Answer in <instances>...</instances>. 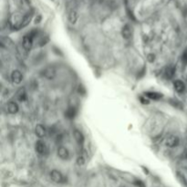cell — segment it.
Returning <instances> with one entry per match:
<instances>
[{
  "instance_id": "cell-20",
  "label": "cell",
  "mask_w": 187,
  "mask_h": 187,
  "mask_svg": "<svg viewBox=\"0 0 187 187\" xmlns=\"http://www.w3.org/2000/svg\"><path fill=\"white\" fill-rule=\"evenodd\" d=\"M147 59H148L149 62H151V63H153V62L154 61V59H155V56H154L153 54H148V56H147Z\"/></svg>"
},
{
  "instance_id": "cell-15",
  "label": "cell",
  "mask_w": 187,
  "mask_h": 187,
  "mask_svg": "<svg viewBox=\"0 0 187 187\" xmlns=\"http://www.w3.org/2000/svg\"><path fill=\"white\" fill-rule=\"evenodd\" d=\"M17 98L19 101H25L27 100V93L24 88H20L17 92Z\"/></svg>"
},
{
  "instance_id": "cell-11",
  "label": "cell",
  "mask_w": 187,
  "mask_h": 187,
  "mask_svg": "<svg viewBox=\"0 0 187 187\" xmlns=\"http://www.w3.org/2000/svg\"><path fill=\"white\" fill-rule=\"evenodd\" d=\"M122 37L123 38L125 39H130L132 38V28L130 27L129 25H125L124 27L122 28Z\"/></svg>"
},
{
  "instance_id": "cell-7",
  "label": "cell",
  "mask_w": 187,
  "mask_h": 187,
  "mask_svg": "<svg viewBox=\"0 0 187 187\" xmlns=\"http://www.w3.org/2000/svg\"><path fill=\"white\" fill-rule=\"evenodd\" d=\"M35 133L36 135L40 138V139H42L46 136V129L43 125H41V124H38L37 126H36L35 128Z\"/></svg>"
},
{
  "instance_id": "cell-9",
  "label": "cell",
  "mask_w": 187,
  "mask_h": 187,
  "mask_svg": "<svg viewBox=\"0 0 187 187\" xmlns=\"http://www.w3.org/2000/svg\"><path fill=\"white\" fill-rule=\"evenodd\" d=\"M58 155H59V157L62 160H67L70 157L69 151H68L67 148H65L63 146H61L58 149Z\"/></svg>"
},
{
  "instance_id": "cell-12",
  "label": "cell",
  "mask_w": 187,
  "mask_h": 187,
  "mask_svg": "<svg viewBox=\"0 0 187 187\" xmlns=\"http://www.w3.org/2000/svg\"><path fill=\"white\" fill-rule=\"evenodd\" d=\"M73 135H74V138L76 140V142L82 145L83 142H84V135L82 134V132L80 131H79V130H74V132H73Z\"/></svg>"
},
{
  "instance_id": "cell-16",
  "label": "cell",
  "mask_w": 187,
  "mask_h": 187,
  "mask_svg": "<svg viewBox=\"0 0 187 187\" xmlns=\"http://www.w3.org/2000/svg\"><path fill=\"white\" fill-rule=\"evenodd\" d=\"M65 115L68 119H73L77 115V110L74 107H70L67 110Z\"/></svg>"
},
{
  "instance_id": "cell-17",
  "label": "cell",
  "mask_w": 187,
  "mask_h": 187,
  "mask_svg": "<svg viewBox=\"0 0 187 187\" xmlns=\"http://www.w3.org/2000/svg\"><path fill=\"white\" fill-rule=\"evenodd\" d=\"M174 73H175V67L170 66L165 70V77L167 78V79H172L174 76Z\"/></svg>"
},
{
  "instance_id": "cell-6",
  "label": "cell",
  "mask_w": 187,
  "mask_h": 187,
  "mask_svg": "<svg viewBox=\"0 0 187 187\" xmlns=\"http://www.w3.org/2000/svg\"><path fill=\"white\" fill-rule=\"evenodd\" d=\"M11 80L15 84H20L23 80V75L19 70H14L11 74Z\"/></svg>"
},
{
  "instance_id": "cell-5",
  "label": "cell",
  "mask_w": 187,
  "mask_h": 187,
  "mask_svg": "<svg viewBox=\"0 0 187 187\" xmlns=\"http://www.w3.org/2000/svg\"><path fill=\"white\" fill-rule=\"evenodd\" d=\"M42 75L48 80H53L56 77V70L53 67H48L43 70Z\"/></svg>"
},
{
  "instance_id": "cell-21",
  "label": "cell",
  "mask_w": 187,
  "mask_h": 187,
  "mask_svg": "<svg viewBox=\"0 0 187 187\" xmlns=\"http://www.w3.org/2000/svg\"><path fill=\"white\" fill-rule=\"evenodd\" d=\"M182 60H183L184 63H187V49L184 50L183 56H182Z\"/></svg>"
},
{
  "instance_id": "cell-3",
  "label": "cell",
  "mask_w": 187,
  "mask_h": 187,
  "mask_svg": "<svg viewBox=\"0 0 187 187\" xmlns=\"http://www.w3.org/2000/svg\"><path fill=\"white\" fill-rule=\"evenodd\" d=\"M179 142H180V140L175 135H169L167 139H166V145L170 148H174L176 146H178Z\"/></svg>"
},
{
  "instance_id": "cell-14",
  "label": "cell",
  "mask_w": 187,
  "mask_h": 187,
  "mask_svg": "<svg viewBox=\"0 0 187 187\" xmlns=\"http://www.w3.org/2000/svg\"><path fill=\"white\" fill-rule=\"evenodd\" d=\"M145 97H148L149 99L153 101H159L160 99L163 98V95L158 92H146L145 93Z\"/></svg>"
},
{
  "instance_id": "cell-10",
  "label": "cell",
  "mask_w": 187,
  "mask_h": 187,
  "mask_svg": "<svg viewBox=\"0 0 187 187\" xmlns=\"http://www.w3.org/2000/svg\"><path fill=\"white\" fill-rule=\"evenodd\" d=\"M173 87H174V90L179 92V93H182V92H184V90H185V84H184V82H183L182 80H175L173 82Z\"/></svg>"
},
{
  "instance_id": "cell-2",
  "label": "cell",
  "mask_w": 187,
  "mask_h": 187,
  "mask_svg": "<svg viewBox=\"0 0 187 187\" xmlns=\"http://www.w3.org/2000/svg\"><path fill=\"white\" fill-rule=\"evenodd\" d=\"M50 177H51V179H52V181L57 184H62L64 182V176L62 175V173L59 172V171H57V170L51 171Z\"/></svg>"
},
{
  "instance_id": "cell-23",
  "label": "cell",
  "mask_w": 187,
  "mask_h": 187,
  "mask_svg": "<svg viewBox=\"0 0 187 187\" xmlns=\"http://www.w3.org/2000/svg\"><path fill=\"white\" fill-rule=\"evenodd\" d=\"M135 184H136V185L139 186V187H145V186H144V184L142 183V182H141V181H137Z\"/></svg>"
},
{
  "instance_id": "cell-8",
  "label": "cell",
  "mask_w": 187,
  "mask_h": 187,
  "mask_svg": "<svg viewBox=\"0 0 187 187\" xmlns=\"http://www.w3.org/2000/svg\"><path fill=\"white\" fill-rule=\"evenodd\" d=\"M32 17H33V13H32V12H30V13H28L27 15H26L25 17L23 18V19H22L21 23L19 24V28L27 27V26H28V24L30 23L31 19H32Z\"/></svg>"
},
{
  "instance_id": "cell-4",
  "label": "cell",
  "mask_w": 187,
  "mask_h": 187,
  "mask_svg": "<svg viewBox=\"0 0 187 187\" xmlns=\"http://www.w3.org/2000/svg\"><path fill=\"white\" fill-rule=\"evenodd\" d=\"M35 149H36V152H37L39 155H45L47 153H48L47 145L42 141H38L37 142H36Z\"/></svg>"
},
{
  "instance_id": "cell-1",
  "label": "cell",
  "mask_w": 187,
  "mask_h": 187,
  "mask_svg": "<svg viewBox=\"0 0 187 187\" xmlns=\"http://www.w3.org/2000/svg\"><path fill=\"white\" fill-rule=\"evenodd\" d=\"M37 35H38V30L33 29V30H31L30 32H28V34H26L24 36L22 44H23V48L27 51H29L31 49V48H32L33 40Z\"/></svg>"
},
{
  "instance_id": "cell-22",
  "label": "cell",
  "mask_w": 187,
  "mask_h": 187,
  "mask_svg": "<svg viewBox=\"0 0 187 187\" xmlns=\"http://www.w3.org/2000/svg\"><path fill=\"white\" fill-rule=\"evenodd\" d=\"M140 100H141L142 103H143V104H149V100L146 98H144V97H140Z\"/></svg>"
},
{
  "instance_id": "cell-18",
  "label": "cell",
  "mask_w": 187,
  "mask_h": 187,
  "mask_svg": "<svg viewBox=\"0 0 187 187\" xmlns=\"http://www.w3.org/2000/svg\"><path fill=\"white\" fill-rule=\"evenodd\" d=\"M78 18H79V16H78V13L75 11V10H71L69 14V21L71 23V24H75L78 20Z\"/></svg>"
},
{
  "instance_id": "cell-24",
  "label": "cell",
  "mask_w": 187,
  "mask_h": 187,
  "mask_svg": "<svg viewBox=\"0 0 187 187\" xmlns=\"http://www.w3.org/2000/svg\"><path fill=\"white\" fill-rule=\"evenodd\" d=\"M40 20H41V16H38V18H36V19H35V23H36V24L39 23Z\"/></svg>"
},
{
  "instance_id": "cell-13",
  "label": "cell",
  "mask_w": 187,
  "mask_h": 187,
  "mask_svg": "<svg viewBox=\"0 0 187 187\" xmlns=\"http://www.w3.org/2000/svg\"><path fill=\"white\" fill-rule=\"evenodd\" d=\"M7 111L11 114H16L18 111V105L14 101H10L7 103Z\"/></svg>"
},
{
  "instance_id": "cell-19",
  "label": "cell",
  "mask_w": 187,
  "mask_h": 187,
  "mask_svg": "<svg viewBox=\"0 0 187 187\" xmlns=\"http://www.w3.org/2000/svg\"><path fill=\"white\" fill-rule=\"evenodd\" d=\"M85 162H86V160L85 158L82 156V155H80V156L78 157L77 159V164L79 165V166H82V165H84L85 164Z\"/></svg>"
}]
</instances>
